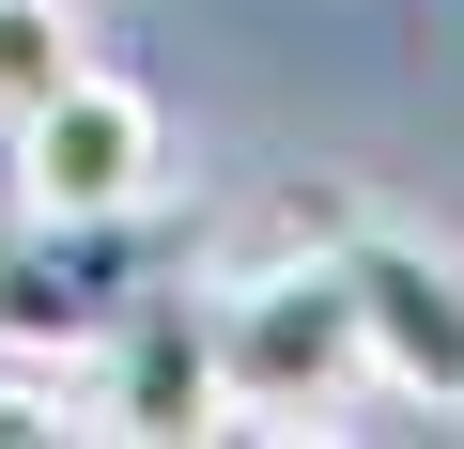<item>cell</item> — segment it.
<instances>
[{
  "label": "cell",
  "instance_id": "5",
  "mask_svg": "<svg viewBox=\"0 0 464 449\" xmlns=\"http://www.w3.org/2000/svg\"><path fill=\"white\" fill-rule=\"evenodd\" d=\"M93 356H109V434H217V403H232V387H217V341H201V310H186V279L140 295Z\"/></svg>",
  "mask_w": 464,
  "mask_h": 449
},
{
  "label": "cell",
  "instance_id": "3",
  "mask_svg": "<svg viewBox=\"0 0 464 449\" xmlns=\"http://www.w3.org/2000/svg\"><path fill=\"white\" fill-rule=\"evenodd\" d=\"M325 249L356 279V341H372V387L464 418V264L433 233H402V217H325Z\"/></svg>",
  "mask_w": 464,
  "mask_h": 449
},
{
  "label": "cell",
  "instance_id": "2",
  "mask_svg": "<svg viewBox=\"0 0 464 449\" xmlns=\"http://www.w3.org/2000/svg\"><path fill=\"white\" fill-rule=\"evenodd\" d=\"M201 341H217V387L248 418H325L341 387H372V341H356V279L341 249H279V264H232L201 295Z\"/></svg>",
  "mask_w": 464,
  "mask_h": 449
},
{
  "label": "cell",
  "instance_id": "4",
  "mask_svg": "<svg viewBox=\"0 0 464 449\" xmlns=\"http://www.w3.org/2000/svg\"><path fill=\"white\" fill-rule=\"evenodd\" d=\"M16 186L63 201V217H93V201H170V109H155L140 78L78 63V78L16 124Z\"/></svg>",
  "mask_w": 464,
  "mask_h": 449
},
{
  "label": "cell",
  "instance_id": "7",
  "mask_svg": "<svg viewBox=\"0 0 464 449\" xmlns=\"http://www.w3.org/2000/svg\"><path fill=\"white\" fill-rule=\"evenodd\" d=\"M32 434H109V387H78V356L0 341V449H32Z\"/></svg>",
  "mask_w": 464,
  "mask_h": 449
},
{
  "label": "cell",
  "instance_id": "6",
  "mask_svg": "<svg viewBox=\"0 0 464 449\" xmlns=\"http://www.w3.org/2000/svg\"><path fill=\"white\" fill-rule=\"evenodd\" d=\"M78 63H93V16H78V0H0V140H16Z\"/></svg>",
  "mask_w": 464,
  "mask_h": 449
},
{
  "label": "cell",
  "instance_id": "1",
  "mask_svg": "<svg viewBox=\"0 0 464 449\" xmlns=\"http://www.w3.org/2000/svg\"><path fill=\"white\" fill-rule=\"evenodd\" d=\"M170 279H186V217L170 201H93V217L32 201L16 233H0V341L16 356H93Z\"/></svg>",
  "mask_w": 464,
  "mask_h": 449
}]
</instances>
